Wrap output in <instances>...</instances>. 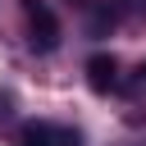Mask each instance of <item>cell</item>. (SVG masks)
<instances>
[{
  "mask_svg": "<svg viewBox=\"0 0 146 146\" xmlns=\"http://www.w3.org/2000/svg\"><path fill=\"white\" fill-rule=\"evenodd\" d=\"M23 18H27V46L36 55H50L59 46V18L46 0H23Z\"/></svg>",
  "mask_w": 146,
  "mask_h": 146,
  "instance_id": "obj_1",
  "label": "cell"
},
{
  "mask_svg": "<svg viewBox=\"0 0 146 146\" xmlns=\"http://www.w3.org/2000/svg\"><path fill=\"white\" fill-rule=\"evenodd\" d=\"M82 137L68 132V128H55V123H23L14 146H78Z\"/></svg>",
  "mask_w": 146,
  "mask_h": 146,
  "instance_id": "obj_2",
  "label": "cell"
},
{
  "mask_svg": "<svg viewBox=\"0 0 146 146\" xmlns=\"http://www.w3.org/2000/svg\"><path fill=\"white\" fill-rule=\"evenodd\" d=\"M87 87H91L96 96H110V91L119 87V59H114L110 50H100V55L87 59Z\"/></svg>",
  "mask_w": 146,
  "mask_h": 146,
  "instance_id": "obj_3",
  "label": "cell"
},
{
  "mask_svg": "<svg viewBox=\"0 0 146 146\" xmlns=\"http://www.w3.org/2000/svg\"><path fill=\"white\" fill-rule=\"evenodd\" d=\"M110 27H114V9H110V5H96V14H91V32L105 36Z\"/></svg>",
  "mask_w": 146,
  "mask_h": 146,
  "instance_id": "obj_4",
  "label": "cell"
},
{
  "mask_svg": "<svg viewBox=\"0 0 146 146\" xmlns=\"http://www.w3.org/2000/svg\"><path fill=\"white\" fill-rule=\"evenodd\" d=\"M119 5H123L128 14H146V0H119Z\"/></svg>",
  "mask_w": 146,
  "mask_h": 146,
  "instance_id": "obj_5",
  "label": "cell"
},
{
  "mask_svg": "<svg viewBox=\"0 0 146 146\" xmlns=\"http://www.w3.org/2000/svg\"><path fill=\"white\" fill-rule=\"evenodd\" d=\"M132 87H137V91H146V64H137V78H132Z\"/></svg>",
  "mask_w": 146,
  "mask_h": 146,
  "instance_id": "obj_6",
  "label": "cell"
}]
</instances>
